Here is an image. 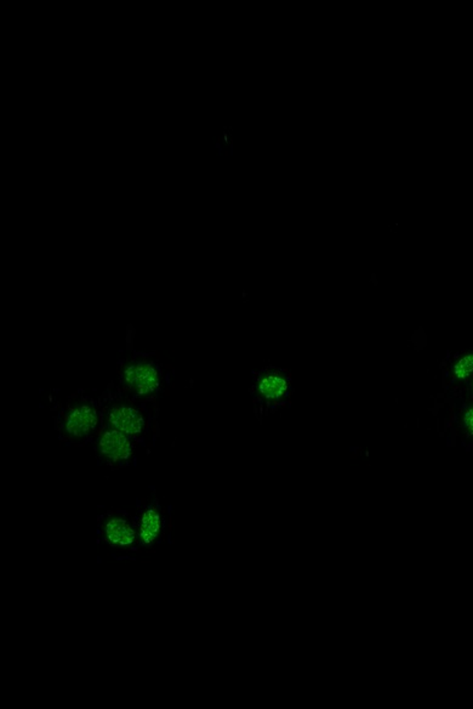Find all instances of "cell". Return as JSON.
Segmentation results:
<instances>
[{"label": "cell", "mask_w": 473, "mask_h": 709, "mask_svg": "<svg viewBox=\"0 0 473 709\" xmlns=\"http://www.w3.org/2000/svg\"><path fill=\"white\" fill-rule=\"evenodd\" d=\"M102 426L98 400L79 391L59 402L55 411V428L59 441L67 446L91 443Z\"/></svg>", "instance_id": "3"}, {"label": "cell", "mask_w": 473, "mask_h": 709, "mask_svg": "<svg viewBox=\"0 0 473 709\" xmlns=\"http://www.w3.org/2000/svg\"><path fill=\"white\" fill-rule=\"evenodd\" d=\"M91 443L97 463L109 471L133 466L138 458V448L141 447L129 435L103 423Z\"/></svg>", "instance_id": "6"}, {"label": "cell", "mask_w": 473, "mask_h": 709, "mask_svg": "<svg viewBox=\"0 0 473 709\" xmlns=\"http://www.w3.org/2000/svg\"><path fill=\"white\" fill-rule=\"evenodd\" d=\"M462 426L467 431V434L473 435V407H469L465 411L462 417Z\"/></svg>", "instance_id": "9"}, {"label": "cell", "mask_w": 473, "mask_h": 709, "mask_svg": "<svg viewBox=\"0 0 473 709\" xmlns=\"http://www.w3.org/2000/svg\"><path fill=\"white\" fill-rule=\"evenodd\" d=\"M473 373V353H466L457 360L453 367L454 377L465 379Z\"/></svg>", "instance_id": "8"}, {"label": "cell", "mask_w": 473, "mask_h": 709, "mask_svg": "<svg viewBox=\"0 0 473 709\" xmlns=\"http://www.w3.org/2000/svg\"><path fill=\"white\" fill-rule=\"evenodd\" d=\"M96 542L116 559H130L142 554L135 518L123 509H108L98 514Z\"/></svg>", "instance_id": "4"}, {"label": "cell", "mask_w": 473, "mask_h": 709, "mask_svg": "<svg viewBox=\"0 0 473 709\" xmlns=\"http://www.w3.org/2000/svg\"><path fill=\"white\" fill-rule=\"evenodd\" d=\"M290 393V373L285 369L270 366L255 372L251 395L258 413H266L285 405Z\"/></svg>", "instance_id": "7"}, {"label": "cell", "mask_w": 473, "mask_h": 709, "mask_svg": "<svg viewBox=\"0 0 473 709\" xmlns=\"http://www.w3.org/2000/svg\"><path fill=\"white\" fill-rule=\"evenodd\" d=\"M133 518L142 554L154 553L169 540L173 528L171 511L159 499L154 488L150 495L138 499Z\"/></svg>", "instance_id": "5"}, {"label": "cell", "mask_w": 473, "mask_h": 709, "mask_svg": "<svg viewBox=\"0 0 473 709\" xmlns=\"http://www.w3.org/2000/svg\"><path fill=\"white\" fill-rule=\"evenodd\" d=\"M169 384L162 362L156 353L131 351L118 362V384L130 400L157 402Z\"/></svg>", "instance_id": "2"}, {"label": "cell", "mask_w": 473, "mask_h": 709, "mask_svg": "<svg viewBox=\"0 0 473 709\" xmlns=\"http://www.w3.org/2000/svg\"><path fill=\"white\" fill-rule=\"evenodd\" d=\"M102 423L129 435L141 448L150 450L158 435L157 402H138L126 398L111 383L100 398Z\"/></svg>", "instance_id": "1"}]
</instances>
